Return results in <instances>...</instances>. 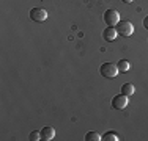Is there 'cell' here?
I'll return each mask as SVG.
<instances>
[{
    "label": "cell",
    "mask_w": 148,
    "mask_h": 141,
    "mask_svg": "<svg viewBox=\"0 0 148 141\" xmlns=\"http://www.w3.org/2000/svg\"><path fill=\"white\" fill-rule=\"evenodd\" d=\"M99 72L103 77H106V79H114V77L118 75V68L114 63H103L101 68H99Z\"/></svg>",
    "instance_id": "1"
},
{
    "label": "cell",
    "mask_w": 148,
    "mask_h": 141,
    "mask_svg": "<svg viewBox=\"0 0 148 141\" xmlns=\"http://www.w3.org/2000/svg\"><path fill=\"white\" fill-rule=\"evenodd\" d=\"M115 30H117V33L120 35V36H131V35L134 33V25L129 20H120V22L117 24V27H115Z\"/></svg>",
    "instance_id": "2"
},
{
    "label": "cell",
    "mask_w": 148,
    "mask_h": 141,
    "mask_svg": "<svg viewBox=\"0 0 148 141\" xmlns=\"http://www.w3.org/2000/svg\"><path fill=\"white\" fill-rule=\"evenodd\" d=\"M104 22L107 27H114L117 25L120 22V14L118 11H115V9H107V11L104 13Z\"/></svg>",
    "instance_id": "3"
},
{
    "label": "cell",
    "mask_w": 148,
    "mask_h": 141,
    "mask_svg": "<svg viewBox=\"0 0 148 141\" xmlns=\"http://www.w3.org/2000/svg\"><path fill=\"white\" fill-rule=\"evenodd\" d=\"M129 104V99L128 96H125V94H118V96H115L112 99V107L115 108V110H125L126 107H128Z\"/></svg>",
    "instance_id": "4"
},
{
    "label": "cell",
    "mask_w": 148,
    "mask_h": 141,
    "mask_svg": "<svg viewBox=\"0 0 148 141\" xmlns=\"http://www.w3.org/2000/svg\"><path fill=\"white\" fill-rule=\"evenodd\" d=\"M47 11L43 8H33L30 11V19L33 20V22H44L46 19H47Z\"/></svg>",
    "instance_id": "5"
},
{
    "label": "cell",
    "mask_w": 148,
    "mask_h": 141,
    "mask_svg": "<svg viewBox=\"0 0 148 141\" xmlns=\"http://www.w3.org/2000/svg\"><path fill=\"white\" fill-rule=\"evenodd\" d=\"M54 136H55V129L52 125H46L41 129V140L51 141V140H54Z\"/></svg>",
    "instance_id": "6"
},
{
    "label": "cell",
    "mask_w": 148,
    "mask_h": 141,
    "mask_svg": "<svg viewBox=\"0 0 148 141\" xmlns=\"http://www.w3.org/2000/svg\"><path fill=\"white\" fill-rule=\"evenodd\" d=\"M117 36H118V33H117V30H115V27H107V28H104L103 38H104L106 41H115V39H117Z\"/></svg>",
    "instance_id": "7"
},
{
    "label": "cell",
    "mask_w": 148,
    "mask_h": 141,
    "mask_svg": "<svg viewBox=\"0 0 148 141\" xmlns=\"http://www.w3.org/2000/svg\"><path fill=\"white\" fill-rule=\"evenodd\" d=\"M136 93V88H134L132 83H125L121 86V94H125V96H132V94Z\"/></svg>",
    "instance_id": "8"
},
{
    "label": "cell",
    "mask_w": 148,
    "mask_h": 141,
    "mask_svg": "<svg viewBox=\"0 0 148 141\" xmlns=\"http://www.w3.org/2000/svg\"><path fill=\"white\" fill-rule=\"evenodd\" d=\"M117 68H118V72H128L129 70V61L120 60V61L117 63Z\"/></svg>",
    "instance_id": "9"
},
{
    "label": "cell",
    "mask_w": 148,
    "mask_h": 141,
    "mask_svg": "<svg viewBox=\"0 0 148 141\" xmlns=\"http://www.w3.org/2000/svg\"><path fill=\"white\" fill-rule=\"evenodd\" d=\"M101 140H104V141H118L120 136L115 132H107V133H104V135H103V138H101Z\"/></svg>",
    "instance_id": "10"
},
{
    "label": "cell",
    "mask_w": 148,
    "mask_h": 141,
    "mask_svg": "<svg viewBox=\"0 0 148 141\" xmlns=\"http://www.w3.org/2000/svg\"><path fill=\"white\" fill-rule=\"evenodd\" d=\"M103 136L99 135L98 132H88V133H85V140L87 141H99Z\"/></svg>",
    "instance_id": "11"
},
{
    "label": "cell",
    "mask_w": 148,
    "mask_h": 141,
    "mask_svg": "<svg viewBox=\"0 0 148 141\" xmlns=\"http://www.w3.org/2000/svg\"><path fill=\"white\" fill-rule=\"evenodd\" d=\"M29 140H30V141H38V140H41V132H32L30 136H29Z\"/></svg>",
    "instance_id": "12"
},
{
    "label": "cell",
    "mask_w": 148,
    "mask_h": 141,
    "mask_svg": "<svg viewBox=\"0 0 148 141\" xmlns=\"http://www.w3.org/2000/svg\"><path fill=\"white\" fill-rule=\"evenodd\" d=\"M143 27L148 28V17H145V19H143Z\"/></svg>",
    "instance_id": "13"
},
{
    "label": "cell",
    "mask_w": 148,
    "mask_h": 141,
    "mask_svg": "<svg viewBox=\"0 0 148 141\" xmlns=\"http://www.w3.org/2000/svg\"><path fill=\"white\" fill-rule=\"evenodd\" d=\"M125 3H131V2H134V0H123Z\"/></svg>",
    "instance_id": "14"
}]
</instances>
